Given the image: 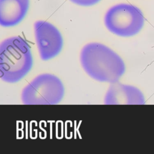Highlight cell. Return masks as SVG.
<instances>
[{
	"label": "cell",
	"instance_id": "1",
	"mask_svg": "<svg viewBox=\"0 0 154 154\" xmlns=\"http://www.w3.org/2000/svg\"><path fill=\"white\" fill-rule=\"evenodd\" d=\"M80 62L87 74L99 82H117L125 72L122 58L102 43L85 45L81 51Z\"/></svg>",
	"mask_w": 154,
	"mask_h": 154
},
{
	"label": "cell",
	"instance_id": "2",
	"mask_svg": "<svg viewBox=\"0 0 154 154\" xmlns=\"http://www.w3.org/2000/svg\"><path fill=\"white\" fill-rule=\"evenodd\" d=\"M33 65L31 48L20 36L4 40L0 45V76L8 83L17 82L29 73Z\"/></svg>",
	"mask_w": 154,
	"mask_h": 154
},
{
	"label": "cell",
	"instance_id": "3",
	"mask_svg": "<svg viewBox=\"0 0 154 154\" xmlns=\"http://www.w3.org/2000/svg\"><path fill=\"white\" fill-rule=\"evenodd\" d=\"M62 81L51 73H42L22 90L21 100L25 105H56L63 98Z\"/></svg>",
	"mask_w": 154,
	"mask_h": 154
},
{
	"label": "cell",
	"instance_id": "4",
	"mask_svg": "<svg viewBox=\"0 0 154 154\" xmlns=\"http://www.w3.org/2000/svg\"><path fill=\"white\" fill-rule=\"evenodd\" d=\"M144 22L141 11L136 6L128 4L112 6L104 17L107 29L113 34L122 37L137 34L143 28Z\"/></svg>",
	"mask_w": 154,
	"mask_h": 154
},
{
	"label": "cell",
	"instance_id": "5",
	"mask_svg": "<svg viewBox=\"0 0 154 154\" xmlns=\"http://www.w3.org/2000/svg\"><path fill=\"white\" fill-rule=\"evenodd\" d=\"M34 28L40 58L46 61L56 57L63 46V37L59 30L54 25L44 20L36 21Z\"/></svg>",
	"mask_w": 154,
	"mask_h": 154
},
{
	"label": "cell",
	"instance_id": "6",
	"mask_svg": "<svg viewBox=\"0 0 154 154\" xmlns=\"http://www.w3.org/2000/svg\"><path fill=\"white\" fill-rule=\"evenodd\" d=\"M145 99L137 87L118 82L109 85L104 98L105 105H143Z\"/></svg>",
	"mask_w": 154,
	"mask_h": 154
},
{
	"label": "cell",
	"instance_id": "7",
	"mask_svg": "<svg viewBox=\"0 0 154 154\" xmlns=\"http://www.w3.org/2000/svg\"><path fill=\"white\" fill-rule=\"evenodd\" d=\"M29 0H0V24L2 26H14L25 17Z\"/></svg>",
	"mask_w": 154,
	"mask_h": 154
},
{
	"label": "cell",
	"instance_id": "8",
	"mask_svg": "<svg viewBox=\"0 0 154 154\" xmlns=\"http://www.w3.org/2000/svg\"><path fill=\"white\" fill-rule=\"evenodd\" d=\"M71 2L81 6H91L96 4L100 0H70Z\"/></svg>",
	"mask_w": 154,
	"mask_h": 154
}]
</instances>
